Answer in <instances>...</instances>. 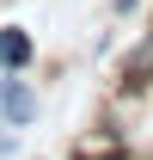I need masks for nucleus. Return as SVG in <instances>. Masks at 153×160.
<instances>
[{
  "label": "nucleus",
  "mask_w": 153,
  "mask_h": 160,
  "mask_svg": "<svg viewBox=\"0 0 153 160\" xmlns=\"http://www.w3.org/2000/svg\"><path fill=\"white\" fill-rule=\"evenodd\" d=\"M0 117L12 123V129H31L37 123V92H31L25 68H6V80H0Z\"/></svg>",
  "instance_id": "nucleus-1"
},
{
  "label": "nucleus",
  "mask_w": 153,
  "mask_h": 160,
  "mask_svg": "<svg viewBox=\"0 0 153 160\" xmlns=\"http://www.w3.org/2000/svg\"><path fill=\"white\" fill-rule=\"evenodd\" d=\"M31 37H25L19 25H0V68H31Z\"/></svg>",
  "instance_id": "nucleus-2"
},
{
  "label": "nucleus",
  "mask_w": 153,
  "mask_h": 160,
  "mask_svg": "<svg viewBox=\"0 0 153 160\" xmlns=\"http://www.w3.org/2000/svg\"><path fill=\"white\" fill-rule=\"evenodd\" d=\"M104 160H129V154H104Z\"/></svg>",
  "instance_id": "nucleus-3"
}]
</instances>
